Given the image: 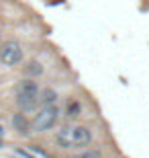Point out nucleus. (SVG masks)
Segmentation results:
<instances>
[{"label":"nucleus","mask_w":149,"mask_h":158,"mask_svg":"<svg viewBox=\"0 0 149 158\" xmlns=\"http://www.w3.org/2000/svg\"><path fill=\"white\" fill-rule=\"evenodd\" d=\"M17 154H21L23 158H35L31 152H27V150H23V148H17Z\"/></svg>","instance_id":"obj_10"},{"label":"nucleus","mask_w":149,"mask_h":158,"mask_svg":"<svg viewBox=\"0 0 149 158\" xmlns=\"http://www.w3.org/2000/svg\"><path fill=\"white\" fill-rule=\"evenodd\" d=\"M94 134L88 125H80V123H68L55 131V144L61 150H80L92 144Z\"/></svg>","instance_id":"obj_1"},{"label":"nucleus","mask_w":149,"mask_h":158,"mask_svg":"<svg viewBox=\"0 0 149 158\" xmlns=\"http://www.w3.org/2000/svg\"><path fill=\"white\" fill-rule=\"evenodd\" d=\"M10 121H12V127H14V131H17L18 135L27 138L29 134H33V123H31V119L27 117V113H23V111L12 113Z\"/></svg>","instance_id":"obj_5"},{"label":"nucleus","mask_w":149,"mask_h":158,"mask_svg":"<svg viewBox=\"0 0 149 158\" xmlns=\"http://www.w3.org/2000/svg\"><path fill=\"white\" fill-rule=\"evenodd\" d=\"M0 146H2V138H0Z\"/></svg>","instance_id":"obj_12"},{"label":"nucleus","mask_w":149,"mask_h":158,"mask_svg":"<svg viewBox=\"0 0 149 158\" xmlns=\"http://www.w3.org/2000/svg\"><path fill=\"white\" fill-rule=\"evenodd\" d=\"M39 82L35 78H23L14 88V105L18 111L33 113L39 107Z\"/></svg>","instance_id":"obj_2"},{"label":"nucleus","mask_w":149,"mask_h":158,"mask_svg":"<svg viewBox=\"0 0 149 158\" xmlns=\"http://www.w3.org/2000/svg\"><path fill=\"white\" fill-rule=\"evenodd\" d=\"M0 138H4V127L0 125Z\"/></svg>","instance_id":"obj_11"},{"label":"nucleus","mask_w":149,"mask_h":158,"mask_svg":"<svg viewBox=\"0 0 149 158\" xmlns=\"http://www.w3.org/2000/svg\"><path fill=\"white\" fill-rule=\"evenodd\" d=\"M68 158H104V152L100 150V148H90V146H86V148H80L78 152L69 154Z\"/></svg>","instance_id":"obj_7"},{"label":"nucleus","mask_w":149,"mask_h":158,"mask_svg":"<svg viewBox=\"0 0 149 158\" xmlns=\"http://www.w3.org/2000/svg\"><path fill=\"white\" fill-rule=\"evenodd\" d=\"M23 45L18 43V41H4V43H0V62L4 66H18L23 62Z\"/></svg>","instance_id":"obj_4"},{"label":"nucleus","mask_w":149,"mask_h":158,"mask_svg":"<svg viewBox=\"0 0 149 158\" xmlns=\"http://www.w3.org/2000/svg\"><path fill=\"white\" fill-rule=\"evenodd\" d=\"M59 115H61V111H59L57 105H45V107H39L37 109V113H35L33 117V131H39V134H43V131H49L51 127H55V123L59 121Z\"/></svg>","instance_id":"obj_3"},{"label":"nucleus","mask_w":149,"mask_h":158,"mask_svg":"<svg viewBox=\"0 0 149 158\" xmlns=\"http://www.w3.org/2000/svg\"><path fill=\"white\" fill-rule=\"evenodd\" d=\"M82 113V105L78 99H69L68 103H65V117L68 119H78Z\"/></svg>","instance_id":"obj_8"},{"label":"nucleus","mask_w":149,"mask_h":158,"mask_svg":"<svg viewBox=\"0 0 149 158\" xmlns=\"http://www.w3.org/2000/svg\"><path fill=\"white\" fill-rule=\"evenodd\" d=\"M57 90L55 88H41L39 90V107L45 105H57Z\"/></svg>","instance_id":"obj_6"},{"label":"nucleus","mask_w":149,"mask_h":158,"mask_svg":"<svg viewBox=\"0 0 149 158\" xmlns=\"http://www.w3.org/2000/svg\"><path fill=\"white\" fill-rule=\"evenodd\" d=\"M25 74H27V78H37L43 74V66H41V62H37V60H31L29 64L25 66Z\"/></svg>","instance_id":"obj_9"}]
</instances>
